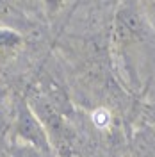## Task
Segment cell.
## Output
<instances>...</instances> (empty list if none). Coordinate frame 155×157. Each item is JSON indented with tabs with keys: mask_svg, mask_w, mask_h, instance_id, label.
Returning <instances> with one entry per match:
<instances>
[{
	"mask_svg": "<svg viewBox=\"0 0 155 157\" xmlns=\"http://www.w3.org/2000/svg\"><path fill=\"white\" fill-rule=\"evenodd\" d=\"M109 120H111V116H109V113L105 109H98V111L93 113V121H95L96 127H107Z\"/></svg>",
	"mask_w": 155,
	"mask_h": 157,
	"instance_id": "obj_1",
	"label": "cell"
}]
</instances>
